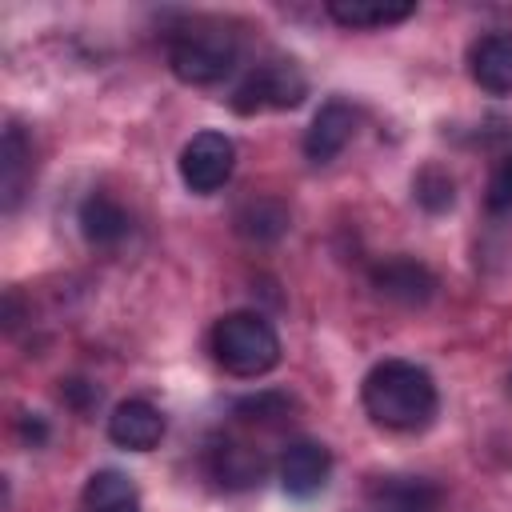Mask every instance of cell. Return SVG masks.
Returning a JSON list of instances; mask_svg holds the SVG:
<instances>
[{"label":"cell","instance_id":"6da1fadb","mask_svg":"<svg viewBox=\"0 0 512 512\" xmlns=\"http://www.w3.org/2000/svg\"><path fill=\"white\" fill-rule=\"evenodd\" d=\"M360 404L376 428L388 432H420L436 420L440 392L424 364L416 360H380L368 368L360 384Z\"/></svg>","mask_w":512,"mask_h":512},{"label":"cell","instance_id":"7a4b0ae2","mask_svg":"<svg viewBox=\"0 0 512 512\" xmlns=\"http://www.w3.org/2000/svg\"><path fill=\"white\" fill-rule=\"evenodd\" d=\"M280 332L272 328L268 316L252 312V308H236L224 312L212 324V356L228 376L240 380H256L268 376L280 364Z\"/></svg>","mask_w":512,"mask_h":512},{"label":"cell","instance_id":"3957f363","mask_svg":"<svg viewBox=\"0 0 512 512\" xmlns=\"http://www.w3.org/2000/svg\"><path fill=\"white\" fill-rule=\"evenodd\" d=\"M236 56H240L236 32H228L220 20H188L168 40V68L176 80L192 88L220 84L236 68Z\"/></svg>","mask_w":512,"mask_h":512},{"label":"cell","instance_id":"277c9868","mask_svg":"<svg viewBox=\"0 0 512 512\" xmlns=\"http://www.w3.org/2000/svg\"><path fill=\"white\" fill-rule=\"evenodd\" d=\"M308 96V76L300 72L296 60H284V56H272L264 64H256L228 96L232 112L240 116H256V112H284V108H296L304 104Z\"/></svg>","mask_w":512,"mask_h":512},{"label":"cell","instance_id":"5b68a950","mask_svg":"<svg viewBox=\"0 0 512 512\" xmlns=\"http://www.w3.org/2000/svg\"><path fill=\"white\" fill-rule=\"evenodd\" d=\"M176 164H180V180H184L188 192L212 196L236 172V144H232V136H224L216 128H204V132H196L180 148V160Z\"/></svg>","mask_w":512,"mask_h":512},{"label":"cell","instance_id":"8992f818","mask_svg":"<svg viewBox=\"0 0 512 512\" xmlns=\"http://www.w3.org/2000/svg\"><path fill=\"white\" fill-rule=\"evenodd\" d=\"M356 128H360V112H356L348 100H340V96L324 100V104L316 108L308 132H304V156H308L312 164L336 160V156L352 144Z\"/></svg>","mask_w":512,"mask_h":512},{"label":"cell","instance_id":"52a82bcc","mask_svg":"<svg viewBox=\"0 0 512 512\" xmlns=\"http://www.w3.org/2000/svg\"><path fill=\"white\" fill-rule=\"evenodd\" d=\"M372 288H376V296H384L400 308H424L436 296V276L428 272V264H420L412 256H388V260L372 264Z\"/></svg>","mask_w":512,"mask_h":512},{"label":"cell","instance_id":"ba28073f","mask_svg":"<svg viewBox=\"0 0 512 512\" xmlns=\"http://www.w3.org/2000/svg\"><path fill=\"white\" fill-rule=\"evenodd\" d=\"M204 464H208V476L228 492L256 488L264 480V468H268L260 448H252L244 440H232V436H212L208 452H204Z\"/></svg>","mask_w":512,"mask_h":512},{"label":"cell","instance_id":"9c48e42d","mask_svg":"<svg viewBox=\"0 0 512 512\" xmlns=\"http://www.w3.org/2000/svg\"><path fill=\"white\" fill-rule=\"evenodd\" d=\"M276 476H280V488L288 496L308 500V496H316L328 484V476H332V452L320 440H308V436L304 440H292L280 452V460H276Z\"/></svg>","mask_w":512,"mask_h":512},{"label":"cell","instance_id":"30bf717a","mask_svg":"<svg viewBox=\"0 0 512 512\" xmlns=\"http://www.w3.org/2000/svg\"><path fill=\"white\" fill-rule=\"evenodd\" d=\"M368 512H436L444 492L440 484H432L428 476H376L364 488Z\"/></svg>","mask_w":512,"mask_h":512},{"label":"cell","instance_id":"8fae6325","mask_svg":"<svg viewBox=\"0 0 512 512\" xmlns=\"http://www.w3.org/2000/svg\"><path fill=\"white\" fill-rule=\"evenodd\" d=\"M164 412L152 404V400H120L108 416V440L124 452H152L160 440H164Z\"/></svg>","mask_w":512,"mask_h":512},{"label":"cell","instance_id":"7c38bea8","mask_svg":"<svg viewBox=\"0 0 512 512\" xmlns=\"http://www.w3.org/2000/svg\"><path fill=\"white\" fill-rule=\"evenodd\" d=\"M468 76L488 96H512V32H484L468 48Z\"/></svg>","mask_w":512,"mask_h":512},{"label":"cell","instance_id":"4fadbf2b","mask_svg":"<svg viewBox=\"0 0 512 512\" xmlns=\"http://www.w3.org/2000/svg\"><path fill=\"white\" fill-rule=\"evenodd\" d=\"M76 220H80V232H84V240H88L92 248H116V244H124V240L132 236V216H128V208H124L116 196H108V192L84 196Z\"/></svg>","mask_w":512,"mask_h":512},{"label":"cell","instance_id":"5bb4252c","mask_svg":"<svg viewBox=\"0 0 512 512\" xmlns=\"http://www.w3.org/2000/svg\"><path fill=\"white\" fill-rule=\"evenodd\" d=\"M28 184H32V140L24 136L20 124H8L4 144H0V204H4V212L20 208Z\"/></svg>","mask_w":512,"mask_h":512},{"label":"cell","instance_id":"9a60e30c","mask_svg":"<svg viewBox=\"0 0 512 512\" xmlns=\"http://www.w3.org/2000/svg\"><path fill=\"white\" fill-rule=\"evenodd\" d=\"M324 12L340 28H388L416 12V4H392V0H328Z\"/></svg>","mask_w":512,"mask_h":512},{"label":"cell","instance_id":"2e32d148","mask_svg":"<svg viewBox=\"0 0 512 512\" xmlns=\"http://www.w3.org/2000/svg\"><path fill=\"white\" fill-rule=\"evenodd\" d=\"M88 512H140V492L120 468H100L84 484Z\"/></svg>","mask_w":512,"mask_h":512},{"label":"cell","instance_id":"e0dca14e","mask_svg":"<svg viewBox=\"0 0 512 512\" xmlns=\"http://www.w3.org/2000/svg\"><path fill=\"white\" fill-rule=\"evenodd\" d=\"M288 208L276 200V196H256L248 200L240 212H236V232L244 240H256V244H268V240H280L288 232Z\"/></svg>","mask_w":512,"mask_h":512},{"label":"cell","instance_id":"ac0fdd59","mask_svg":"<svg viewBox=\"0 0 512 512\" xmlns=\"http://www.w3.org/2000/svg\"><path fill=\"white\" fill-rule=\"evenodd\" d=\"M296 408V400L288 396V392H280V388H264V392H248V396H236L232 400V412L240 416V420H248V424H284L288 420V412Z\"/></svg>","mask_w":512,"mask_h":512},{"label":"cell","instance_id":"d6986e66","mask_svg":"<svg viewBox=\"0 0 512 512\" xmlns=\"http://www.w3.org/2000/svg\"><path fill=\"white\" fill-rule=\"evenodd\" d=\"M412 196H416V204H420L424 212H448L452 200H456V180H452L440 164H428V168L416 172Z\"/></svg>","mask_w":512,"mask_h":512},{"label":"cell","instance_id":"ffe728a7","mask_svg":"<svg viewBox=\"0 0 512 512\" xmlns=\"http://www.w3.org/2000/svg\"><path fill=\"white\" fill-rule=\"evenodd\" d=\"M488 212L512 216V152L492 168V180H488Z\"/></svg>","mask_w":512,"mask_h":512},{"label":"cell","instance_id":"44dd1931","mask_svg":"<svg viewBox=\"0 0 512 512\" xmlns=\"http://www.w3.org/2000/svg\"><path fill=\"white\" fill-rule=\"evenodd\" d=\"M60 396H64L76 412H88L92 404H100V388H96V384H88V380H64Z\"/></svg>","mask_w":512,"mask_h":512},{"label":"cell","instance_id":"7402d4cb","mask_svg":"<svg viewBox=\"0 0 512 512\" xmlns=\"http://www.w3.org/2000/svg\"><path fill=\"white\" fill-rule=\"evenodd\" d=\"M20 428H24V436H32V444H40V440H48V424H44L40 416H32V420L24 416V420H20Z\"/></svg>","mask_w":512,"mask_h":512}]
</instances>
